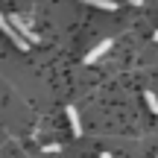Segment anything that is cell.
Returning a JSON list of instances; mask_svg holds the SVG:
<instances>
[{
  "mask_svg": "<svg viewBox=\"0 0 158 158\" xmlns=\"http://www.w3.org/2000/svg\"><path fill=\"white\" fill-rule=\"evenodd\" d=\"M108 50H111V38H102V41H100V44H97V47H94V50H91V53H88V56H85V64H94V62H97V59H102V56H106V53H108Z\"/></svg>",
  "mask_w": 158,
  "mask_h": 158,
  "instance_id": "7a4b0ae2",
  "label": "cell"
},
{
  "mask_svg": "<svg viewBox=\"0 0 158 158\" xmlns=\"http://www.w3.org/2000/svg\"><path fill=\"white\" fill-rule=\"evenodd\" d=\"M152 38H155V41H158V32H155V35H152Z\"/></svg>",
  "mask_w": 158,
  "mask_h": 158,
  "instance_id": "52a82bcc",
  "label": "cell"
},
{
  "mask_svg": "<svg viewBox=\"0 0 158 158\" xmlns=\"http://www.w3.org/2000/svg\"><path fill=\"white\" fill-rule=\"evenodd\" d=\"M68 120H70V126H73V138L82 135V126H79V111L73 106H68Z\"/></svg>",
  "mask_w": 158,
  "mask_h": 158,
  "instance_id": "3957f363",
  "label": "cell"
},
{
  "mask_svg": "<svg viewBox=\"0 0 158 158\" xmlns=\"http://www.w3.org/2000/svg\"><path fill=\"white\" fill-rule=\"evenodd\" d=\"M91 6H97V9H106V12H114V9H117V3H111V0H91Z\"/></svg>",
  "mask_w": 158,
  "mask_h": 158,
  "instance_id": "277c9868",
  "label": "cell"
},
{
  "mask_svg": "<svg viewBox=\"0 0 158 158\" xmlns=\"http://www.w3.org/2000/svg\"><path fill=\"white\" fill-rule=\"evenodd\" d=\"M100 158H111V155H108V152H102V155H100Z\"/></svg>",
  "mask_w": 158,
  "mask_h": 158,
  "instance_id": "8992f818",
  "label": "cell"
},
{
  "mask_svg": "<svg viewBox=\"0 0 158 158\" xmlns=\"http://www.w3.org/2000/svg\"><path fill=\"white\" fill-rule=\"evenodd\" d=\"M143 100H147L149 111H155V114H158V100H155V94H152V91H147V94H143Z\"/></svg>",
  "mask_w": 158,
  "mask_h": 158,
  "instance_id": "5b68a950",
  "label": "cell"
},
{
  "mask_svg": "<svg viewBox=\"0 0 158 158\" xmlns=\"http://www.w3.org/2000/svg\"><path fill=\"white\" fill-rule=\"evenodd\" d=\"M0 32H6V35H9V38L15 41V47H18V50H27V47H29V41H27V38H21V35L15 32V27L9 23V18H3V12H0Z\"/></svg>",
  "mask_w": 158,
  "mask_h": 158,
  "instance_id": "6da1fadb",
  "label": "cell"
}]
</instances>
